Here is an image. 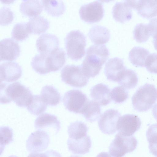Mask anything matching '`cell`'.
<instances>
[{
    "label": "cell",
    "instance_id": "obj_1",
    "mask_svg": "<svg viewBox=\"0 0 157 157\" xmlns=\"http://www.w3.org/2000/svg\"><path fill=\"white\" fill-rule=\"evenodd\" d=\"M109 52L105 45H92L87 50L81 65L84 74L89 78L98 75L108 58Z\"/></svg>",
    "mask_w": 157,
    "mask_h": 157
},
{
    "label": "cell",
    "instance_id": "obj_2",
    "mask_svg": "<svg viewBox=\"0 0 157 157\" xmlns=\"http://www.w3.org/2000/svg\"><path fill=\"white\" fill-rule=\"evenodd\" d=\"M0 102L6 104L13 101L20 107H27L32 99L33 95L29 89L19 82L7 85L1 83Z\"/></svg>",
    "mask_w": 157,
    "mask_h": 157
},
{
    "label": "cell",
    "instance_id": "obj_3",
    "mask_svg": "<svg viewBox=\"0 0 157 157\" xmlns=\"http://www.w3.org/2000/svg\"><path fill=\"white\" fill-rule=\"evenodd\" d=\"M132 100L134 109L140 112L147 111L157 100V89L153 85L145 84L137 90Z\"/></svg>",
    "mask_w": 157,
    "mask_h": 157
},
{
    "label": "cell",
    "instance_id": "obj_4",
    "mask_svg": "<svg viewBox=\"0 0 157 157\" xmlns=\"http://www.w3.org/2000/svg\"><path fill=\"white\" fill-rule=\"evenodd\" d=\"M65 44L67 55L71 59L77 61L84 56L86 38L80 31L72 30L68 33L65 38Z\"/></svg>",
    "mask_w": 157,
    "mask_h": 157
},
{
    "label": "cell",
    "instance_id": "obj_5",
    "mask_svg": "<svg viewBox=\"0 0 157 157\" xmlns=\"http://www.w3.org/2000/svg\"><path fill=\"white\" fill-rule=\"evenodd\" d=\"M137 142L133 136H125L117 134L109 147V152L113 157H122L136 148Z\"/></svg>",
    "mask_w": 157,
    "mask_h": 157
},
{
    "label": "cell",
    "instance_id": "obj_6",
    "mask_svg": "<svg viewBox=\"0 0 157 157\" xmlns=\"http://www.w3.org/2000/svg\"><path fill=\"white\" fill-rule=\"evenodd\" d=\"M61 77L66 84L77 88L86 86L89 78L83 72L81 65H73L65 66L61 71Z\"/></svg>",
    "mask_w": 157,
    "mask_h": 157
},
{
    "label": "cell",
    "instance_id": "obj_7",
    "mask_svg": "<svg viewBox=\"0 0 157 157\" xmlns=\"http://www.w3.org/2000/svg\"><path fill=\"white\" fill-rule=\"evenodd\" d=\"M86 95L80 90H72L64 94L63 102L66 109L75 113H81L89 101Z\"/></svg>",
    "mask_w": 157,
    "mask_h": 157
},
{
    "label": "cell",
    "instance_id": "obj_8",
    "mask_svg": "<svg viewBox=\"0 0 157 157\" xmlns=\"http://www.w3.org/2000/svg\"><path fill=\"white\" fill-rule=\"evenodd\" d=\"M81 19L89 23L100 21L104 16V10L101 1H96L81 6L79 11Z\"/></svg>",
    "mask_w": 157,
    "mask_h": 157
},
{
    "label": "cell",
    "instance_id": "obj_9",
    "mask_svg": "<svg viewBox=\"0 0 157 157\" xmlns=\"http://www.w3.org/2000/svg\"><path fill=\"white\" fill-rule=\"evenodd\" d=\"M121 114L118 111L113 109L105 111L100 116L98 121L100 130L104 133L113 134L117 131V122Z\"/></svg>",
    "mask_w": 157,
    "mask_h": 157
},
{
    "label": "cell",
    "instance_id": "obj_10",
    "mask_svg": "<svg viewBox=\"0 0 157 157\" xmlns=\"http://www.w3.org/2000/svg\"><path fill=\"white\" fill-rule=\"evenodd\" d=\"M141 122L136 115L127 114L120 117L117 128L118 133L125 136H131L140 128Z\"/></svg>",
    "mask_w": 157,
    "mask_h": 157
},
{
    "label": "cell",
    "instance_id": "obj_11",
    "mask_svg": "<svg viewBox=\"0 0 157 157\" xmlns=\"http://www.w3.org/2000/svg\"><path fill=\"white\" fill-rule=\"evenodd\" d=\"M49 142V137L47 132L38 130L29 136L26 141V147L29 152L38 153L45 150Z\"/></svg>",
    "mask_w": 157,
    "mask_h": 157
},
{
    "label": "cell",
    "instance_id": "obj_12",
    "mask_svg": "<svg viewBox=\"0 0 157 157\" xmlns=\"http://www.w3.org/2000/svg\"><path fill=\"white\" fill-rule=\"evenodd\" d=\"M34 126L37 130L52 131L56 134L61 127L60 121L55 115L48 113L42 114L36 119Z\"/></svg>",
    "mask_w": 157,
    "mask_h": 157
},
{
    "label": "cell",
    "instance_id": "obj_13",
    "mask_svg": "<svg viewBox=\"0 0 157 157\" xmlns=\"http://www.w3.org/2000/svg\"><path fill=\"white\" fill-rule=\"evenodd\" d=\"M0 61H12L16 59L20 53L18 43L13 39L6 38L0 41Z\"/></svg>",
    "mask_w": 157,
    "mask_h": 157
},
{
    "label": "cell",
    "instance_id": "obj_14",
    "mask_svg": "<svg viewBox=\"0 0 157 157\" xmlns=\"http://www.w3.org/2000/svg\"><path fill=\"white\" fill-rule=\"evenodd\" d=\"M0 82H11L18 79L21 76L22 68L14 62H7L0 65Z\"/></svg>",
    "mask_w": 157,
    "mask_h": 157
},
{
    "label": "cell",
    "instance_id": "obj_15",
    "mask_svg": "<svg viewBox=\"0 0 157 157\" xmlns=\"http://www.w3.org/2000/svg\"><path fill=\"white\" fill-rule=\"evenodd\" d=\"M126 68L122 59L115 57L110 59L106 63L104 73L108 80L117 82L121 73Z\"/></svg>",
    "mask_w": 157,
    "mask_h": 157
},
{
    "label": "cell",
    "instance_id": "obj_16",
    "mask_svg": "<svg viewBox=\"0 0 157 157\" xmlns=\"http://www.w3.org/2000/svg\"><path fill=\"white\" fill-rule=\"evenodd\" d=\"M59 42L58 38L55 35L45 33L37 38L36 45L40 53H49L58 48Z\"/></svg>",
    "mask_w": 157,
    "mask_h": 157
},
{
    "label": "cell",
    "instance_id": "obj_17",
    "mask_svg": "<svg viewBox=\"0 0 157 157\" xmlns=\"http://www.w3.org/2000/svg\"><path fill=\"white\" fill-rule=\"evenodd\" d=\"M66 54L63 49L58 48L48 54L46 64L50 72L60 69L66 62Z\"/></svg>",
    "mask_w": 157,
    "mask_h": 157
},
{
    "label": "cell",
    "instance_id": "obj_18",
    "mask_svg": "<svg viewBox=\"0 0 157 157\" xmlns=\"http://www.w3.org/2000/svg\"><path fill=\"white\" fill-rule=\"evenodd\" d=\"M133 8L142 17L150 18L157 16V0H133Z\"/></svg>",
    "mask_w": 157,
    "mask_h": 157
},
{
    "label": "cell",
    "instance_id": "obj_19",
    "mask_svg": "<svg viewBox=\"0 0 157 157\" xmlns=\"http://www.w3.org/2000/svg\"><path fill=\"white\" fill-rule=\"evenodd\" d=\"M128 0L117 2L112 10L113 18L117 21L123 23L132 18V9Z\"/></svg>",
    "mask_w": 157,
    "mask_h": 157
},
{
    "label": "cell",
    "instance_id": "obj_20",
    "mask_svg": "<svg viewBox=\"0 0 157 157\" xmlns=\"http://www.w3.org/2000/svg\"><path fill=\"white\" fill-rule=\"evenodd\" d=\"M90 96L94 101L102 106L106 105L111 101L110 89L107 85L102 83L91 88Z\"/></svg>",
    "mask_w": 157,
    "mask_h": 157
},
{
    "label": "cell",
    "instance_id": "obj_21",
    "mask_svg": "<svg viewBox=\"0 0 157 157\" xmlns=\"http://www.w3.org/2000/svg\"><path fill=\"white\" fill-rule=\"evenodd\" d=\"M67 145L69 150L72 153L84 154L89 151L91 147V141L90 136L88 135L79 139L69 138Z\"/></svg>",
    "mask_w": 157,
    "mask_h": 157
},
{
    "label": "cell",
    "instance_id": "obj_22",
    "mask_svg": "<svg viewBox=\"0 0 157 157\" xmlns=\"http://www.w3.org/2000/svg\"><path fill=\"white\" fill-rule=\"evenodd\" d=\"M88 36L94 44L97 45H101L109 41L110 33L106 28L101 25H96L90 29Z\"/></svg>",
    "mask_w": 157,
    "mask_h": 157
},
{
    "label": "cell",
    "instance_id": "obj_23",
    "mask_svg": "<svg viewBox=\"0 0 157 157\" xmlns=\"http://www.w3.org/2000/svg\"><path fill=\"white\" fill-rule=\"evenodd\" d=\"M30 33L40 34L45 32L49 26V22L41 16H36L30 18L27 23Z\"/></svg>",
    "mask_w": 157,
    "mask_h": 157
},
{
    "label": "cell",
    "instance_id": "obj_24",
    "mask_svg": "<svg viewBox=\"0 0 157 157\" xmlns=\"http://www.w3.org/2000/svg\"><path fill=\"white\" fill-rule=\"evenodd\" d=\"M41 1L38 0H23L20 5V10L24 15L29 17L37 16L43 10Z\"/></svg>",
    "mask_w": 157,
    "mask_h": 157
},
{
    "label": "cell",
    "instance_id": "obj_25",
    "mask_svg": "<svg viewBox=\"0 0 157 157\" xmlns=\"http://www.w3.org/2000/svg\"><path fill=\"white\" fill-rule=\"evenodd\" d=\"M43 101L50 106H55L59 104L61 96L58 90L52 85H46L42 87L40 95Z\"/></svg>",
    "mask_w": 157,
    "mask_h": 157
},
{
    "label": "cell",
    "instance_id": "obj_26",
    "mask_svg": "<svg viewBox=\"0 0 157 157\" xmlns=\"http://www.w3.org/2000/svg\"><path fill=\"white\" fill-rule=\"evenodd\" d=\"M149 53V51L145 48L135 46L130 51L128 59L133 65L137 67H144L146 60Z\"/></svg>",
    "mask_w": 157,
    "mask_h": 157
},
{
    "label": "cell",
    "instance_id": "obj_27",
    "mask_svg": "<svg viewBox=\"0 0 157 157\" xmlns=\"http://www.w3.org/2000/svg\"><path fill=\"white\" fill-rule=\"evenodd\" d=\"M138 80L136 72L133 70L126 68L121 73L117 82L126 89H130L136 86Z\"/></svg>",
    "mask_w": 157,
    "mask_h": 157
},
{
    "label": "cell",
    "instance_id": "obj_28",
    "mask_svg": "<svg viewBox=\"0 0 157 157\" xmlns=\"http://www.w3.org/2000/svg\"><path fill=\"white\" fill-rule=\"evenodd\" d=\"M86 119L90 122L96 121L101 116L100 105L93 100H89L81 113Z\"/></svg>",
    "mask_w": 157,
    "mask_h": 157
},
{
    "label": "cell",
    "instance_id": "obj_29",
    "mask_svg": "<svg viewBox=\"0 0 157 157\" xmlns=\"http://www.w3.org/2000/svg\"><path fill=\"white\" fill-rule=\"evenodd\" d=\"M88 128L81 121H76L71 123L68 127L69 138L73 139H79L87 136Z\"/></svg>",
    "mask_w": 157,
    "mask_h": 157
},
{
    "label": "cell",
    "instance_id": "obj_30",
    "mask_svg": "<svg viewBox=\"0 0 157 157\" xmlns=\"http://www.w3.org/2000/svg\"><path fill=\"white\" fill-rule=\"evenodd\" d=\"M44 10L48 14L55 16L62 14L65 10V6L62 0H42Z\"/></svg>",
    "mask_w": 157,
    "mask_h": 157
},
{
    "label": "cell",
    "instance_id": "obj_31",
    "mask_svg": "<svg viewBox=\"0 0 157 157\" xmlns=\"http://www.w3.org/2000/svg\"><path fill=\"white\" fill-rule=\"evenodd\" d=\"M48 54L39 53L36 55L32 59L31 66L36 72L40 74L45 75L50 72L46 64V59Z\"/></svg>",
    "mask_w": 157,
    "mask_h": 157
},
{
    "label": "cell",
    "instance_id": "obj_32",
    "mask_svg": "<svg viewBox=\"0 0 157 157\" xmlns=\"http://www.w3.org/2000/svg\"><path fill=\"white\" fill-rule=\"evenodd\" d=\"M47 105L40 95H33L32 101L27 107V109L31 114L38 115L46 110Z\"/></svg>",
    "mask_w": 157,
    "mask_h": 157
},
{
    "label": "cell",
    "instance_id": "obj_33",
    "mask_svg": "<svg viewBox=\"0 0 157 157\" xmlns=\"http://www.w3.org/2000/svg\"><path fill=\"white\" fill-rule=\"evenodd\" d=\"M147 140L150 152L157 157V123L151 124L146 132Z\"/></svg>",
    "mask_w": 157,
    "mask_h": 157
},
{
    "label": "cell",
    "instance_id": "obj_34",
    "mask_svg": "<svg viewBox=\"0 0 157 157\" xmlns=\"http://www.w3.org/2000/svg\"><path fill=\"white\" fill-rule=\"evenodd\" d=\"M133 35L134 39L138 42L146 41L150 36L148 24L140 23L136 25L133 31Z\"/></svg>",
    "mask_w": 157,
    "mask_h": 157
},
{
    "label": "cell",
    "instance_id": "obj_35",
    "mask_svg": "<svg viewBox=\"0 0 157 157\" xmlns=\"http://www.w3.org/2000/svg\"><path fill=\"white\" fill-rule=\"evenodd\" d=\"M29 33L27 27V23L21 22L14 25L11 33L12 38L18 41H23L29 36Z\"/></svg>",
    "mask_w": 157,
    "mask_h": 157
},
{
    "label": "cell",
    "instance_id": "obj_36",
    "mask_svg": "<svg viewBox=\"0 0 157 157\" xmlns=\"http://www.w3.org/2000/svg\"><path fill=\"white\" fill-rule=\"evenodd\" d=\"M111 99L116 103H121L126 101L128 97V91L121 86L113 88L110 92Z\"/></svg>",
    "mask_w": 157,
    "mask_h": 157
},
{
    "label": "cell",
    "instance_id": "obj_37",
    "mask_svg": "<svg viewBox=\"0 0 157 157\" xmlns=\"http://www.w3.org/2000/svg\"><path fill=\"white\" fill-rule=\"evenodd\" d=\"M0 149L1 153L3 151L5 146L12 142L13 140L12 129L8 126L0 127Z\"/></svg>",
    "mask_w": 157,
    "mask_h": 157
},
{
    "label": "cell",
    "instance_id": "obj_38",
    "mask_svg": "<svg viewBox=\"0 0 157 157\" xmlns=\"http://www.w3.org/2000/svg\"><path fill=\"white\" fill-rule=\"evenodd\" d=\"M14 14L10 8L2 7L0 10V24L1 25H8L12 22L13 19Z\"/></svg>",
    "mask_w": 157,
    "mask_h": 157
},
{
    "label": "cell",
    "instance_id": "obj_39",
    "mask_svg": "<svg viewBox=\"0 0 157 157\" xmlns=\"http://www.w3.org/2000/svg\"><path fill=\"white\" fill-rule=\"evenodd\" d=\"M145 67L149 72L157 74V53L149 54L146 60Z\"/></svg>",
    "mask_w": 157,
    "mask_h": 157
},
{
    "label": "cell",
    "instance_id": "obj_40",
    "mask_svg": "<svg viewBox=\"0 0 157 157\" xmlns=\"http://www.w3.org/2000/svg\"><path fill=\"white\" fill-rule=\"evenodd\" d=\"M27 157H51V156L49 150L43 153H32Z\"/></svg>",
    "mask_w": 157,
    "mask_h": 157
},
{
    "label": "cell",
    "instance_id": "obj_41",
    "mask_svg": "<svg viewBox=\"0 0 157 157\" xmlns=\"http://www.w3.org/2000/svg\"><path fill=\"white\" fill-rule=\"evenodd\" d=\"M152 114L154 118L157 121V103L153 106Z\"/></svg>",
    "mask_w": 157,
    "mask_h": 157
},
{
    "label": "cell",
    "instance_id": "obj_42",
    "mask_svg": "<svg viewBox=\"0 0 157 157\" xmlns=\"http://www.w3.org/2000/svg\"><path fill=\"white\" fill-rule=\"evenodd\" d=\"M96 157H113L108 153L102 152L99 154Z\"/></svg>",
    "mask_w": 157,
    "mask_h": 157
},
{
    "label": "cell",
    "instance_id": "obj_43",
    "mask_svg": "<svg viewBox=\"0 0 157 157\" xmlns=\"http://www.w3.org/2000/svg\"><path fill=\"white\" fill-rule=\"evenodd\" d=\"M69 157H80L79 156L77 155H71Z\"/></svg>",
    "mask_w": 157,
    "mask_h": 157
},
{
    "label": "cell",
    "instance_id": "obj_44",
    "mask_svg": "<svg viewBox=\"0 0 157 157\" xmlns=\"http://www.w3.org/2000/svg\"><path fill=\"white\" fill-rule=\"evenodd\" d=\"M8 157H18L16 155H11L10 156Z\"/></svg>",
    "mask_w": 157,
    "mask_h": 157
}]
</instances>
